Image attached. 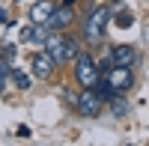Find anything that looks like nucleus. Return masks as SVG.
<instances>
[{"label":"nucleus","mask_w":149,"mask_h":146,"mask_svg":"<svg viewBox=\"0 0 149 146\" xmlns=\"http://www.w3.org/2000/svg\"><path fill=\"white\" fill-rule=\"evenodd\" d=\"M51 15H54V3H51V0H39V3L30 9V21L33 24H48Z\"/></svg>","instance_id":"obj_9"},{"label":"nucleus","mask_w":149,"mask_h":146,"mask_svg":"<svg viewBox=\"0 0 149 146\" xmlns=\"http://www.w3.org/2000/svg\"><path fill=\"white\" fill-rule=\"evenodd\" d=\"M72 21H74V12H72V6L54 9V15L48 18V30H66V27H69Z\"/></svg>","instance_id":"obj_7"},{"label":"nucleus","mask_w":149,"mask_h":146,"mask_svg":"<svg viewBox=\"0 0 149 146\" xmlns=\"http://www.w3.org/2000/svg\"><path fill=\"white\" fill-rule=\"evenodd\" d=\"M116 24H119V27H131V24H134V15H131V12H122V15L116 18Z\"/></svg>","instance_id":"obj_13"},{"label":"nucleus","mask_w":149,"mask_h":146,"mask_svg":"<svg viewBox=\"0 0 149 146\" xmlns=\"http://www.w3.org/2000/svg\"><path fill=\"white\" fill-rule=\"evenodd\" d=\"M110 54H113V66H128L131 69L134 63H137V51H134L131 45H116Z\"/></svg>","instance_id":"obj_8"},{"label":"nucleus","mask_w":149,"mask_h":146,"mask_svg":"<svg viewBox=\"0 0 149 146\" xmlns=\"http://www.w3.org/2000/svg\"><path fill=\"white\" fill-rule=\"evenodd\" d=\"M110 21V6H95L84 21V39L90 45H102L104 42V27Z\"/></svg>","instance_id":"obj_1"},{"label":"nucleus","mask_w":149,"mask_h":146,"mask_svg":"<svg viewBox=\"0 0 149 146\" xmlns=\"http://www.w3.org/2000/svg\"><path fill=\"white\" fill-rule=\"evenodd\" d=\"M45 51L51 54V60L57 66H63L66 60H69V36L63 30H54V33H48V39H45Z\"/></svg>","instance_id":"obj_4"},{"label":"nucleus","mask_w":149,"mask_h":146,"mask_svg":"<svg viewBox=\"0 0 149 146\" xmlns=\"http://www.w3.org/2000/svg\"><path fill=\"white\" fill-rule=\"evenodd\" d=\"M30 63H33V75H36V78H42V81H48V78L54 75V69H57V63L51 60V54H48V51L33 54V57H30Z\"/></svg>","instance_id":"obj_6"},{"label":"nucleus","mask_w":149,"mask_h":146,"mask_svg":"<svg viewBox=\"0 0 149 146\" xmlns=\"http://www.w3.org/2000/svg\"><path fill=\"white\" fill-rule=\"evenodd\" d=\"M74 107H78V113H81V116L93 119V116H98V113L104 111V99H102V92H98V90L84 87V90H81V95L74 99Z\"/></svg>","instance_id":"obj_3"},{"label":"nucleus","mask_w":149,"mask_h":146,"mask_svg":"<svg viewBox=\"0 0 149 146\" xmlns=\"http://www.w3.org/2000/svg\"><path fill=\"white\" fill-rule=\"evenodd\" d=\"M3 60H9V57H6V51H3V48H0V63H3Z\"/></svg>","instance_id":"obj_14"},{"label":"nucleus","mask_w":149,"mask_h":146,"mask_svg":"<svg viewBox=\"0 0 149 146\" xmlns=\"http://www.w3.org/2000/svg\"><path fill=\"white\" fill-rule=\"evenodd\" d=\"M110 104H113V113H116V116H125V111H128L125 102H119L116 95H113V99H110Z\"/></svg>","instance_id":"obj_12"},{"label":"nucleus","mask_w":149,"mask_h":146,"mask_svg":"<svg viewBox=\"0 0 149 146\" xmlns=\"http://www.w3.org/2000/svg\"><path fill=\"white\" fill-rule=\"evenodd\" d=\"M95 66H98V72H102V75H107V72H110V69H113V54H104V57H102V60H98V63H95Z\"/></svg>","instance_id":"obj_11"},{"label":"nucleus","mask_w":149,"mask_h":146,"mask_svg":"<svg viewBox=\"0 0 149 146\" xmlns=\"http://www.w3.org/2000/svg\"><path fill=\"white\" fill-rule=\"evenodd\" d=\"M74 81L81 83V87H98V81H102V72H98V66H95V60L86 54V51H81L78 57H74Z\"/></svg>","instance_id":"obj_2"},{"label":"nucleus","mask_w":149,"mask_h":146,"mask_svg":"<svg viewBox=\"0 0 149 146\" xmlns=\"http://www.w3.org/2000/svg\"><path fill=\"white\" fill-rule=\"evenodd\" d=\"M107 83H110V90H116V92H128L134 87V75H131V69L128 66H113L107 72V75H102Z\"/></svg>","instance_id":"obj_5"},{"label":"nucleus","mask_w":149,"mask_h":146,"mask_svg":"<svg viewBox=\"0 0 149 146\" xmlns=\"http://www.w3.org/2000/svg\"><path fill=\"white\" fill-rule=\"evenodd\" d=\"M12 81H15L18 90H30V75H24L21 69H12Z\"/></svg>","instance_id":"obj_10"}]
</instances>
